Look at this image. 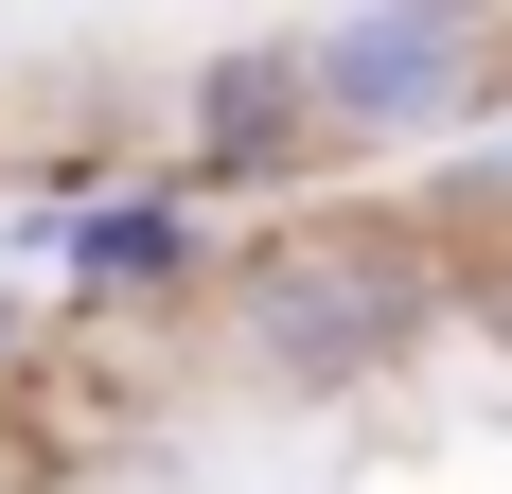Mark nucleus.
I'll use <instances>...</instances> for the list:
<instances>
[{"label":"nucleus","instance_id":"3","mask_svg":"<svg viewBox=\"0 0 512 494\" xmlns=\"http://www.w3.org/2000/svg\"><path fill=\"white\" fill-rule=\"evenodd\" d=\"M318 142V89H301V53L283 36H230L195 71V159H177V195H283Z\"/></svg>","mask_w":512,"mask_h":494},{"label":"nucleus","instance_id":"4","mask_svg":"<svg viewBox=\"0 0 512 494\" xmlns=\"http://www.w3.org/2000/svg\"><path fill=\"white\" fill-rule=\"evenodd\" d=\"M36 247L71 265V300H177L212 265L195 195H36Z\"/></svg>","mask_w":512,"mask_h":494},{"label":"nucleus","instance_id":"2","mask_svg":"<svg viewBox=\"0 0 512 494\" xmlns=\"http://www.w3.org/2000/svg\"><path fill=\"white\" fill-rule=\"evenodd\" d=\"M301 89H318L336 142H424V124L477 106V36H460V18H389V0H354L336 36H301Z\"/></svg>","mask_w":512,"mask_h":494},{"label":"nucleus","instance_id":"1","mask_svg":"<svg viewBox=\"0 0 512 494\" xmlns=\"http://www.w3.org/2000/svg\"><path fill=\"white\" fill-rule=\"evenodd\" d=\"M424 318H442V265L407 230H265L230 283V336L265 389H371L424 353Z\"/></svg>","mask_w":512,"mask_h":494},{"label":"nucleus","instance_id":"6","mask_svg":"<svg viewBox=\"0 0 512 494\" xmlns=\"http://www.w3.org/2000/svg\"><path fill=\"white\" fill-rule=\"evenodd\" d=\"M389 18H460V36H477V18H495V0H389Z\"/></svg>","mask_w":512,"mask_h":494},{"label":"nucleus","instance_id":"5","mask_svg":"<svg viewBox=\"0 0 512 494\" xmlns=\"http://www.w3.org/2000/svg\"><path fill=\"white\" fill-rule=\"evenodd\" d=\"M18 353H36V318H18V300H0V389H18Z\"/></svg>","mask_w":512,"mask_h":494}]
</instances>
